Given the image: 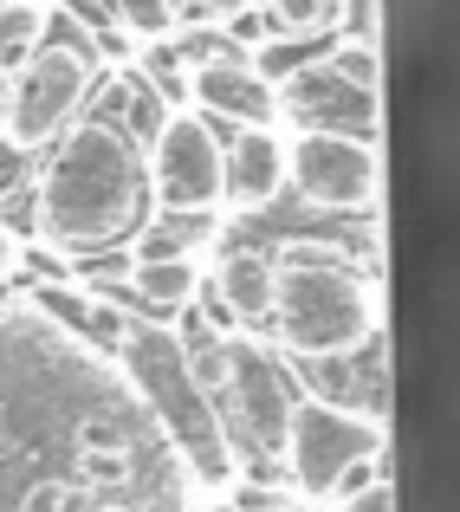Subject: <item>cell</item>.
<instances>
[{
	"mask_svg": "<svg viewBox=\"0 0 460 512\" xmlns=\"http://www.w3.org/2000/svg\"><path fill=\"white\" fill-rule=\"evenodd\" d=\"M33 195H39V247H52L59 260H98L104 247H124L150 221L143 150L124 143L117 130L91 124V117H78L52 143Z\"/></svg>",
	"mask_w": 460,
	"mask_h": 512,
	"instance_id": "6da1fadb",
	"label": "cell"
},
{
	"mask_svg": "<svg viewBox=\"0 0 460 512\" xmlns=\"http://www.w3.org/2000/svg\"><path fill=\"white\" fill-rule=\"evenodd\" d=\"M266 325L292 357H344L376 338V286L324 240H286L273 253V312Z\"/></svg>",
	"mask_w": 460,
	"mask_h": 512,
	"instance_id": "7a4b0ae2",
	"label": "cell"
},
{
	"mask_svg": "<svg viewBox=\"0 0 460 512\" xmlns=\"http://www.w3.org/2000/svg\"><path fill=\"white\" fill-rule=\"evenodd\" d=\"M91 85H98V46L72 20L65 26L46 20V39L33 46V59L0 85V137L33 150V156L52 150L85 117Z\"/></svg>",
	"mask_w": 460,
	"mask_h": 512,
	"instance_id": "3957f363",
	"label": "cell"
},
{
	"mask_svg": "<svg viewBox=\"0 0 460 512\" xmlns=\"http://www.w3.org/2000/svg\"><path fill=\"white\" fill-rule=\"evenodd\" d=\"M124 357H130V370H137L150 409L162 415V428H169V435L182 441V454L195 461V474L221 480V474H227L221 422H214L208 402L195 396V383H188V370H182V350H175V338H169V331H156V325H124Z\"/></svg>",
	"mask_w": 460,
	"mask_h": 512,
	"instance_id": "277c9868",
	"label": "cell"
},
{
	"mask_svg": "<svg viewBox=\"0 0 460 512\" xmlns=\"http://www.w3.org/2000/svg\"><path fill=\"white\" fill-rule=\"evenodd\" d=\"M286 182L299 188L305 208L370 214L376 208V188H383V163H376V143H363V137L299 130V137L286 143Z\"/></svg>",
	"mask_w": 460,
	"mask_h": 512,
	"instance_id": "5b68a950",
	"label": "cell"
},
{
	"mask_svg": "<svg viewBox=\"0 0 460 512\" xmlns=\"http://www.w3.org/2000/svg\"><path fill=\"white\" fill-rule=\"evenodd\" d=\"M143 175H150V195L162 208L214 214V201H221V130L201 111H169L156 143L143 150Z\"/></svg>",
	"mask_w": 460,
	"mask_h": 512,
	"instance_id": "8992f818",
	"label": "cell"
},
{
	"mask_svg": "<svg viewBox=\"0 0 460 512\" xmlns=\"http://www.w3.org/2000/svg\"><path fill=\"white\" fill-rule=\"evenodd\" d=\"M279 454L292 461V480H299L305 493H331V480L344 474L350 461L383 454V422L363 415V409H344V402H305L299 396Z\"/></svg>",
	"mask_w": 460,
	"mask_h": 512,
	"instance_id": "52a82bcc",
	"label": "cell"
},
{
	"mask_svg": "<svg viewBox=\"0 0 460 512\" xmlns=\"http://www.w3.org/2000/svg\"><path fill=\"white\" fill-rule=\"evenodd\" d=\"M227 370H234V428L253 454H279L286 448V422L299 409V389H292V370L253 338H227Z\"/></svg>",
	"mask_w": 460,
	"mask_h": 512,
	"instance_id": "ba28073f",
	"label": "cell"
},
{
	"mask_svg": "<svg viewBox=\"0 0 460 512\" xmlns=\"http://www.w3.org/2000/svg\"><path fill=\"white\" fill-rule=\"evenodd\" d=\"M188 104H201L208 124H234V130H273L279 98L260 78L253 52H240L234 39H221L214 52H201L188 65Z\"/></svg>",
	"mask_w": 460,
	"mask_h": 512,
	"instance_id": "9c48e42d",
	"label": "cell"
},
{
	"mask_svg": "<svg viewBox=\"0 0 460 512\" xmlns=\"http://www.w3.org/2000/svg\"><path fill=\"white\" fill-rule=\"evenodd\" d=\"M273 98L299 130H331V137H363V143H376V130H383V104L370 91H350L324 59H305L286 78H273Z\"/></svg>",
	"mask_w": 460,
	"mask_h": 512,
	"instance_id": "30bf717a",
	"label": "cell"
},
{
	"mask_svg": "<svg viewBox=\"0 0 460 512\" xmlns=\"http://www.w3.org/2000/svg\"><path fill=\"white\" fill-rule=\"evenodd\" d=\"M266 312H273V253H260V247L221 253L214 292H208V305H201V318L227 338V325H260Z\"/></svg>",
	"mask_w": 460,
	"mask_h": 512,
	"instance_id": "8fae6325",
	"label": "cell"
},
{
	"mask_svg": "<svg viewBox=\"0 0 460 512\" xmlns=\"http://www.w3.org/2000/svg\"><path fill=\"white\" fill-rule=\"evenodd\" d=\"M286 188V143L273 130H234L221 143V195L240 214H260Z\"/></svg>",
	"mask_w": 460,
	"mask_h": 512,
	"instance_id": "7c38bea8",
	"label": "cell"
},
{
	"mask_svg": "<svg viewBox=\"0 0 460 512\" xmlns=\"http://www.w3.org/2000/svg\"><path fill=\"white\" fill-rule=\"evenodd\" d=\"M98 91V104H91V124H104V130H117L124 143H137V150H150L156 143V130H162V117H169V104L156 98L150 85H143L137 72H117L111 85H91Z\"/></svg>",
	"mask_w": 460,
	"mask_h": 512,
	"instance_id": "4fadbf2b",
	"label": "cell"
},
{
	"mask_svg": "<svg viewBox=\"0 0 460 512\" xmlns=\"http://www.w3.org/2000/svg\"><path fill=\"white\" fill-rule=\"evenodd\" d=\"M33 299H39V312H46V318H59L65 331L91 338L98 350H124V325H130V318L117 312L111 299H91V292H78V286H39Z\"/></svg>",
	"mask_w": 460,
	"mask_h": 512,
	"instance_id": "5bb4252c",
	"label": "cell"
},
{
	"mask_svg": "<svg viewBox=\"0 0 460 512\" xmlns=\"http://www.w3.org/2000/svg\"><path fill=\"white\" fill-rule=\"evenodd\" d=\"M195 292H201V279H195L188 260H137L117 299H130L137 312H150V318H175L182 305H195Z\"/></svg>",
	"mask_w": 460,
	"mask_h": 512,
	"instance_id": "9a60e30c",
	"label": "cell"
},
{
	"mask_svg": "<svg viewBox=\"0 0 460 512\" xmlns=\"http://www.w3.org/2000/svg\"><path fill=\"white\" fill-rule=\"evenodd\" d=\"M214 234V214H182V208H162L130 234V260H188L201 240Z\"/></svg>",
	"mask_w": 460,
	"mask_h": 512,
	"instance_id": "2e32d148",
	"label": "cell"
},
{
	"mask_svg": "<svg viewBox=\"0 0 460 512\" xmlns=\"http://www.w3.org/2000/svg\"><path fill=\"white\" fill-rule=\"evenodd\" d=\"M39 39H46V13L33 0H0V78L20 72Z\"/></svg>",
	"mask_w": 460,
	"mask_h": 512,
	"instance_id": "e0dca14e",
	"label": "cell"
},
{
	"mask_svg": "<svg viewBox=\"0 0 460 512\" xmlns=\"http://www.w3.org/2000/svg\"><path fill=\"white\" fill-rule=\"evenodd\" d=\"M253 7H260L273 39H318V33H331L337 0H253Z\"/></svg>",
	"mask_w": 460,
	"mask_h": 512,
	"instance_id": "ac0fdd59",
	"label": "cell"
},
{
	"mask_svg": "<svg viewBox=\"0 0 460 512\" xmlns=\"http://www.w3.org/2000/svg\"><path fill=\"white\" fill-rule=\"evenodd\" d=\"M137 65H143V72H137L143 85H150L156 98L169 104V111H182V104H188V59L175 52V39H150Z\"/></svg>",
	"mask_w": 460,
	"mask_h": 512,
	"instance_id": "d6986e66",
	"label": "cell"
},
{
	"mask_svg": "<svg viewBox=\"0 0 460 512\" xmlns=\"http://www.w3.org/2000/svg\"><path fill=\"white\" fill-rule=\"evenodd\" d=\"M324 65H331L337 78H344L350 91H383V52H376V39H337L331 52H318Z\"/></svg>",
	"mask_w": 460,
	"mask_h": 512,
	"instance_id": "ffe728a7",
	"label": "cell"
},
{
	"mask_svg": "<svg viewBox=\"0 0 460 512\" xmlns=\"http://www.w3.org/2000/svg\"><path fill=\"white\" fill-rule=\"evenodd\" d=\"M111 20L117 33H137V39H169L175 33V0H111Z\"/></svg>",
	"mask_w": 460,
	"mask_h": 512,
	"instance_id": "44dd1931",
	"label": "cell"
},
{
	"mask_svg": "<svg viewBox=\"0 0 460 512\" xmlns=\"http://www.w3.org/2000/svg\"><path fill=\"white\" fill-rule=\"evenodd\" d=\"M72 448L78 454H117V448H130V422L117 409H91L72 422Z\"/></svg>",
	"mask_w": 460,
	"mask_h": 512,
	"instance_id": "7402d4cb",
	"label": "cell"
},
{
	"mask_svg": "<svg viewBox=\"0 0 460 512\" xmlns=\"http://www.w3.org/2000/svg\"><path fill=\"white\" fill-rule=\"evenodd\" d=\"M72 474H78V487H91V493L130 487V480H137V454L130 448H117V454H72Z\"/></svg>",
	"mask_w": 460,
	"mask_h": 512,
	"instance_id": "603a6c76",
	"label": "cell"
},
{
	"mask_svg": "<svg viewBox=\"0 0 460 512\" xmlns=\"http://www.w3.org/2000/svg\"><path fill=\"white\" fill-rule=\"evenodd\" d=\"M0 234H39V195H33V182L26 188H13V195H0Z\"/></svg>",
	"mask_w": 460,
	"mask_h": 512,
	"instance_id": "cb8c5ba5",
	"label": "cell"
},
{
	"mask_svg": "<svg viewBox=\"0 0 460 512\" xmlns=\"http://www.w3.org/2000/svg\"><path fill=\"white\" fill-rule=\"evenodd\" d=\"M331 26H344V39H376V26H383V0H337Z\"/></svg>",
	"mask_w": 460,
	"mask_h": 512,
	"instance_id": "d4e9b609",
	"label": "cell"
},
{
	"mask_svg": "<svg viewBox=\"0 0 460 512\" xmlns=\"http://www.w3.org/2000/svg\"><path fill=\"white\" fill-rule=\"evenodd\" d=\"M20 512H72V480H59V474L33 480V487L20 493Z\"/></svg>",
	"mask_w": 460,
	"mask_h": 512,
	"instance_id": "484cf974",
	"label": "cell"
},
{
	"mask_svg": "<svg viewBox=\"0 0 460 512\" xmlns=\"http://www.w3.org/2000/svg\"><path fill=\"white\" fill-rule=\"evenodd\" d=\"M376 480H389V461H383V454H363V461H350L344 474L331 480V493H337V500H350V493L376 487Z\"/></svg>",
	"mask_w": 460,
	"mask_h": 512,
	"instance_id": "4316f807",
	"label": "cell"
},
{
	"mask_svg": "<svg viewBox=\"0 0 460 512\" xmlns=\"http://www.w3.org/2000/svg\"><path fill=\"white\" fill-rule=\"evenodd\" d=\"M26 182H33V150L0 137V195H13V188H26Z\"/></svg>",
	"mask_w": 460,
	"mask_h": 512,
	"instance_id": "83f0119b",
	"label": "cell"
},
{
	"mask_svg": "<svg viewBox=\"0 0 460 512\" xmlns=\"http://www.w3.org/2000/svg\"><path fill=\"white\" fill-rule=\"evenodd\" d=\"M344 512H396V487L389 480H376V487H363V493H350Z\"/></svg>",
	"mask_w": 460,
	"mask_h": 512,
	"instance_id": "f1b7e54d",
	"label": "cell"
},
{
	"mask_svg": "<svg viewBox=\"0 0 460 512\" xmlns=\"http://www.w3.org/2000/svg\"><path fill=\"white\" fill-rule=\"evenodd\" d=\"M253 7V0H188V13H195V20H234V13H247Z\"/></svg>",
	"mask_w": 460,
	"mask_h": 512,
	"instance_id": "f546056e",
	"label": "cell"
},
{
	"mask_svg": "<svg viewBox=\"0 0 460 512\" xmlns=\"http://www.w3.org/2000/svg\"><path fill=\"white\" fill-rule=\"evenodd\" d=\"M7 266H13V240L0 234V279H7Z\"/></svg>",
	"mask_w": 460,
	"mask_h": 512,
	"instance_id": "4dcf8cb0",
	"label": "cell"
},
{
	"mask_svg": "<svg viewBox=\"0 0 460 512\" xmlns=\"http://www.w3.org/2000/svg\"><path fill=\"white\" fill-rule=\"evenodd\" d=\"M85 512H130V506H85Z\"/></svg>",
	"mask_w": 460,
	"mask_h": 512,
	"instance_id": "1f68e13d",
	"label": "cell"
},
{
	"mask_svg": "<svg viewBox=\"0 0 460 512\" xmlns=\"http://www.w3.org/2000/svg\"><path fill=\"white\" fill-rule=\"evenodd\" d=\"M214 512H234V506H214Z\"/></svg>",
	"mask_w": 460,
	"mask_h": 512,
	"instance_id": "d6a6232c",
	"label": "cell"
}]
</instances>
